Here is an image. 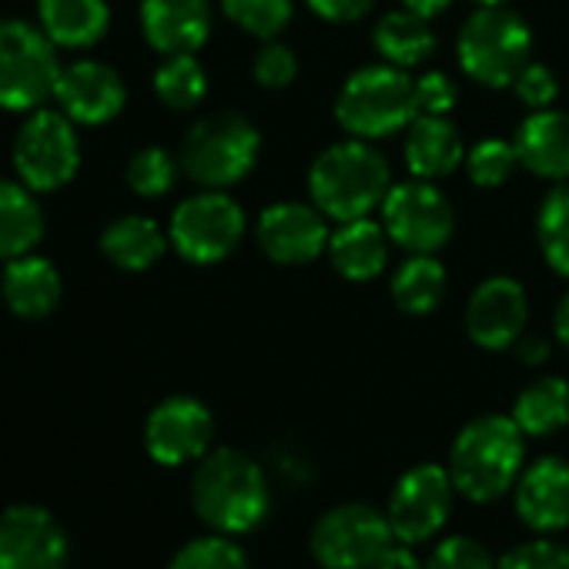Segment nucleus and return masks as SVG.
<instances>
[{
  "instance_id": "obj_1",
  "label": "nucleus",
  "mask_w": 569,
  "mask_h": 569,
  "mask_svg": "<svg viewBox=\"0 0 569 569\" xmlns=\"http://www.w3.org/2000/svg\"><path fill=\"white\" fill-rule=\"evenodd\" d=\"M392 174L386 158L362 138L326 148L309 168V191L316 208L346 224L369 218L389 194Z\"/></svg>"
},
{
  "instance_id": "obj_2",
  "label": "nucleus",
  "mask_w": 569,
  "mask_h": 569,
  "mask_svg": "<svg viewBox=\"0 0 569 569\" xmlns=\"http://www.w3.org/2000/svg\"><path fill=\"white\" fill-rule=\"evenodd\" d=\"M194 512L218 532H248L268 512V479L238 449H211L191 476Z\"/></svg>"
},
{
  "instance_id": "obj_3",
  "label": "nucleus",
  "mask_w": 569,
  "mask_h": 569,
  "mask_svg": "<svg viewBox=\"0 0 569 569\" xmlns=\"http://www.w3.org/2000/svg\"><path fill=\"white\" fill-rule=\"evenodd\" d=\"M522 429L512 416H479L452 442L449 476L456 492L472 502H492L522 476Z\"/></svg>"
},
{
  "instance_id": "obj_4",
  "label": "nucleus",
  "mask_w": 569,
  "mask_h": 569,
  "mask_svg": "<svg viewBox=\"0 0 569 569\" xmlns=\"http://www.w3.org/2000/svg\"><path fill=\"white\" fill-rule=\"evenodd\" d=\"M336 118L352 138L362 141L399 134L419 118L416 81L396 64L362 68L342 84L336 98Z\"/></svg>"
},
{
  "instance_id": "obj_5",
  "label": "nucleus",
  "mask_w": 569,
  "mask_h": 569,
  "mask_svg": "<svg viewBox=\"0 0 569 569\" xmlns=\"http://www.w3.org/2000/svg\"><path fill=\"white\" fill-rule=\"evenodd\" d=\"M258 154H261L258 128L234 111H218L191 124V131L181 141L178 164L194 184L221 191L238 184L254 168Z\"/></svg>"
},
{
  "instance_id": "obj_6",
  "label": "nucleus",
  "mask_w": 569,
  "mask_h": 569,
  "mask_svg": "<svg viewBox=\"0 0 569 569\" xmlns=\"http://www.w3.org/2000/svg\"><path fill=\"white\" fill-rule=\"evenodd\" d=\"M529 58L532 34L526 21L499 4L479 8L459 31V64L476 84L512 88Z\"/></svg>"
},
{
  "instance_id": "obj_7",
  "label": "nucleus",
  "mask_w": 569,
  "mask_h": 569,
  "mask_svg": "<svg viewBox=\"0 0 569 569\" xmlns=\"http://www.w3.org/2000/svg\"><path fill=\"white\" fill-rule=\"evenodd\" d=\"M61 78L58 44L28 21H0V108L38 111Z\"/></svg>"
},
{
  "instance_id": "obj_8",
  "label": "nucleus",
  "mask_w": 569,
  "mask_h": 569,
  "mask_svg": "<svg viewBox=\"0 0 569 569\" xmlns=\"http://www.w3.org/2000/svg\"><path fill=\"white\" fill-rule=\"evenodd\" d=\"M81 164V141L64 111H31L14 138V168L31 191L64 188Z\"/></svg>"
},
{
  "instance_id": "obj_9",
  "label": "nucleus",
  "mask_w": 569,
  "mask_h": 569,
  "mask_svg": "<svg viewBox=\"0 0 569 569\" xmlns=\"http://www.w3.org/2000/svg\"><path fill=\"white\" fill-rule=\"evenodd\" d=\"M392 542L389 516L366 502L336 506L312 529V556L326 569H376Z\"/></svg>"
},
{
  "instance_id": "obj_10",
  "label": "nucleus",
  "mask_w": 569,
  "mask_h": 569,
  "mask_svg": "<svg viewBox=\"0 0 569 569\" xmlns=\"http://www.w3.org/2000/svg\"><path fill=\"white\" fill-rule=\"evenodd\" d=\"M244 234V211L224 191H201L184 198L168 228V241L191 264H214L228 258Z\"/></svg>"
},
{
  "instance_id": "obj_11",
  "label": "nucleus",
  "mask_w": 569,
  "mask_h": 569,
  "mask_svg": "<svg viewBox=\"0 0 569 569\" xmlns=\"http://www.w3.org/2000/svg\"><path fill=\"white\" fill-rule=\"evenodd\" d=\"M386 234L412 254H436L456 228L449 198L432 181H406L389 188L382 201Z\"/></svg>"
},
{
  "instance_id": "obj_12",
  "label": "nucleus",
  "mask_w": 569,
  "mask_h": 569,
  "mask_svg": "<svg viewBox=\"0 0 569 569\" xmlns=\"http://www.w3.org/2000/svg\"><path fill=\"white\" fill-rule=\"evenodd\" d=\"M452 492H456V482H452L449 469H442V466L409 469L396 482L389 512H386L396 539L409 542V546L432 539L452 512Z\"/></svg>"
},
{
  "instance_id": "obj_13",
  "label": "nucleus",
  "mask_w": 569,
  "mask_h": 569,
  "mask_svg": "<svg viewBox=\"0 0 569 569\" xmlns=\"http://www.w3.org/2000/svg\"><path fill=\"white\" fill-rule=\"evenodd\" d=\"M68 536L41 506H14L0 516V569H64Z\"/></svg>"
},
{
  "instance_id": "obj_14",
  "label": "nucleus",
  "mask_w": 569,
  "mask_h": 569,
  "mask_svg": "<svg viewBox=\"0 0 569 569\" xmlns=\"http://www.w3.org/2000/svg\"><path fill=\"white\" fill-rule=\"evenodd\" d=\"M214 422L211 412L191 399V396H171L164 399L144 426V446L151 459L161 466H184L191 459H201L211 446Z\"/></svg>"
},
{
  "instance_id": "obj_15",
  "label": "nucleus",
  "mask_w": 569,
  "mask_h": 569,
  "mask_svg": "<svg viewBox=\"0 0 569 569\" xmlns=\"http://www.w3.org/2000/svg\"><path fill=\"white\" fill-rule=\"evenodd\" d=\"M526 319H529V306L522 284L506 274L476 284V292L469 296L466 306V332L479 349L489 352H502L512 342H519Z\"/></svg>"
},
{
  "instance_id": "obj_16",
  "label": "nucleus",
  "mask_w": 569,
  "mask_h": 569,
  "mask_svg": "<svg viewBox=\"0 0 569 569\" xmlns=\"http://www.w3.org/2000/svg\"><path fill=\"white\" fill-rule=\"evenodd\" d=\"M258 244L278 264H309L329 248L326 214L299 201L271 204L258 218Z\"/></svg>"
},
{
  "instance_id": "obj_17",
  "label": "nucleus",
  "mask_w": 569,
  "mask_h": 569,
  "mask_svg": "<svg viewBox=\"0 0 569 569\" xmlns=\"http://www.w3.org/2000/svg\"><path fill=\"white\" fill-rule=\"evenodd\" d=\"M54 101L74 124H108L121 114L128 91L114 68L101 61H74L61 68Z\"/></svg>"
},
{
  "instance_id": "obj_18",
  "label": "nucleus",
  "mask_w": 569,
  "mask_h": 569,
  "mask_svg": "<svg viewBox=\"0 0 569 569\" xmlns=\"http://www.w3.org/2000/svg\"><path fill=\"white\" fill-rule=\"evenodd\" d=\"M516 512L536 532L569 526V462L556 456L536 459L516 479Z\"/></svg>"
},
{
  "instance_id": "obj_19",
  "label": "nucleus",
  "mask_w": 569,
  "mask_h": 569,
  "mask_svg": "<svg viewBox=\"0 0 569 569\" xmlns=\"http://www.w3.org/2000/svg\"><path fill=\"white\" fill-rule=\"evenodd\" d=\"M141 31L164 58L194 54L211 31V4L208 0H141Z\"/></svg>"
},
{
  "instance_id": "obj_20",
  "label": "nucleus",
  "mask_w": 569,
  "mask_h": 569,
  "mask_svg": "<svg viewBox=\"0 0 569 569\" xmlns=\"http://www.w3.org/2000/svg\"><path fill=\"white\" fill-rule=\"evenodd\" d=\"M519 164L549 181H569V114L566 111H532L516 131Z\"/></svg>"
},
{
  "instance_id": "obj_21",
  "label": "nucleus",
  "mask_w": 569,
  "mask_h": 569,
  "mask_svg": "<svg viewBox=\"0 0 569 569\" xmlns=\"http://www.w3.org/2000/svg\"><path fill=\"white\" fill-rule=\"evenodd\" d=\"M0 296L18 319H44L61 302V274L41 254H21L8 261L0 278Z\"/></svg>"
},
{
  "instance_id": "obj_22",
  "label": "nucleus",
  "mask_w": 569,
  "mask_h": 569,
  "mask_svg": "<svg viewBox=\"0 0 569 569\" xmlns=\"http://www.w3.org/2000/svg\"><path fill=\"white\" fill-rule=\"evenodd\" d=\"M462 134L446 114H419L406 134V164L412 178L436 181L462 164Z\"/></svg>"
},
{
  "instance_id": "obj_23",
  "label": "nucleus",
  "mask_w": 569,
  "mask_h": 569,
  "mask_svg": "<svg viewBox=\"0 0 569 569\" xmlns=\"http://www.w3.org/2000/svg\"><path fill=\"white\" fill-rule=\"evenodd\" d=\"M38 21L58 48L84 51L108 34L111 8L108 0H38Z\"/></svg>"
},
{
  "instance_id": "obj_24",
  "label": "nucleus",
  "mask_w": 569,
  "mask_h": 569,
  "mask_svg": "<svg viewBox=\"0 0 569 569\" xmlns=\"http://www.w3.org/2000/svg\"><path fill=\"white\" fill-rule=\"evenodd\" d=\"M329 258L336 271L349 281H372L386 268L389 258V234L382 224L359 218L339 224V231L329 238Z\"/></svg>"
},
{
  "instance_id": "obj_25",
  "label": "nucleus",
  "mask_w": 569,
  "mask_h": 569,
  "mask_svg": "<svg viewBox=\"0 0 569 569\" xmlns=\"http://www.w3.org/2000/svg\"><path fill=\"white\" fill-rule=\"evenodd\" d=\"M44 238V214L24 181L0 178V261L31 254Z\"/></svg>"
},
{
  "instance_id": "obj_26",
  "label": "nucleus",
  "mask_w": 569,
  "mask_h": 569,
  "mask_svg": "<svg viewBox=\"0 0 569 569\" xmlns=\"http://www.w3.org/2000/svg\"><path fill=\"white\" fill-rule=\"evenodd\" d=\"M164 248H168L164 231L144 214H124L111 221L101 234V251L108 254V261H114L124 271L151 268L164 254Z\"/></svg>"
},
{
  "instance_id": "obj_27",
  "label": "nucleus",
  "mask_w": 569,
  "mask_h": 569,
  "mask_svg": "<svg viewBox=\"0 0 569 569\" xmlns=\"http://www.w3.org/2000/svg\"><path fill=\"white\" fill-rule=\"evenodd\" d=\"M372 41H376V51H379L389 64L406 68V71L416 68V64H422V61L436 51V34H432V28H429V18L412 14V11H406V8L386 14V18L379 21V28H376Z\"/></svg>"
},
{
  "instance_id": "obj_28",
  "label": "nucleus",
  "mask_w": 569,
  "mask_h": 569,
  "mask_svg": "<svg viewBox=\"0 0 569 569\" xmlns=\"http://www.w3.org/2000/svg\"><path fill=\"white\" fill-rule=\"evenodd\" d=\"M512 419L526 436H552L569 422V386L556 376L536 379L519 392Z\"/></svg>"
},
{
  "instance_id": "obj_29",
  "label": "nucleus",
  "mask_w": 569,
  "mask_h": 569,
  "mask_svg": "<svg viewBox=\"0 0 569 569\" xmlns=\"http://www.w3.org/2000/svg\"><path fill=\"white\" fill-rule=\"evenodd\" d=\"M446 268L432 254H412L392 278V299L409 316H429L446 299Z\"/></svg>"
},
{
  "instance_id": "obj_30",
  "label": "nucleus",
  "mask_w": 569,
  "mask_h": 569,
  "mask_svg": "<svg viewBox=\"0 0 569 569\" xmlns=\"http://www.w3.org/2000/svg\"><path fill=\"white\" fill-rule=\"evenodd\" d=\"M154 94L171 111H191L208 94V74L194 54H174L154 71Z\"/></svg>"
},
{
  "instance_id": "obj_31",
  "label": "nucleus",
  "mask_w": 569,
  "mask_h": 569,
  "mask_svg": "<svg viewBox=\"0 0 569 569\" xmlns=\"http://www.w3.org/2000/svg\"><path fill=\"white\" fill-rule=\"evenodd\" d=\"M539 248L549 261V268L562 278H569V184L549 191L536 214Z\"/></svg>"
},
{
  "instance_id": "obj_32",
  "label": "nucleus",
  "mask_w": 569,
  "mask_h": 569,
  "mask_svg": "<svg viewBox=\"0 0 569 569\" xmlns=\"http://www.w3.org/2000/svg\"><path fill=\"white\" fill-rule=\"evenodd\" d=\"M221 11L234 28L274 41L292 21V0H221Z\"/></svg>"
},
{
  "instance_id": "obj_33",
  "label": "nucleus",
  "mask_w": 569,
  "mask_h": 569,
  "mask_svg": "<svg viewBox=\"0 0 569 569\" xmlns=\"http://www.w3.org/2000/svg\"><path fill=\"white\" fill-rule=\"evenodd\" d=\"M178 178V161L164 148H141L128 161V188L141 198H161Z\"/></svg>"
},
{
  "instance_id": "obj_34",
  "label": "nucleus",
  "mask_w": 569,
  "mask_h": 569,
  "mask_svg": "<svg viewBox=\"0 0 569 569\" xmlns=\"http://www.w3.org/2000/svg\"><path fill=\"white\" fill-rule=\"evenodd\" d=\"M519 164V154H516V144L502 141V138H486L479 141L469 158H466V171L472 178V184L479 188H499L512 178Z\"/></svg>"
},
{
  "instance_id": "obj_35",
  "label": "nucleus",
  "mask_w": 569,
  "mask_h": 569,
  "mask_svg": "<svg viewBox=\"0 0 569 569\" xmlns=\"http://www.w3.org/2000/svg\"><path fill=\"white\" fill-rule=\"evenodd\" d=\"M171 569H248L244 552L224 536H201L178 549Z\"/></svg>"
},
{
  "instance_id": "obj_36",
  "label": "nucleus",
  "mask_w": 569,
  "mask_h": 569,
  "mask_svg": "<svg viewBox=\"0 0 569 569\" xmlns=\"http://www.w3.org/2000/svg\"><path fill=\"white\" fill-rule=\"evenodd\" d=\"M299 74V58L292 48H284L278 41H268L258 54H254V81L268 91L289 88Z\"/></svg>"
},
{
  "instance_id": "obj_37",
  "label": "nucleus",
  "mask_w": 569,
  "mask_h": 569,
  "mask_svg": "<svg viewBox=\"0 0 569 569\" xmlns=\"http://www.w3.org/2000/svg\"><path fill=\"white\" fill-rule=\"evenodd\" d=\"M496 569H569V546L552 539H532L509 549Z\"/></svg>"
},
{
  "instance_id": "obj_38",
  "label": "nucleus",
  "mask_w": 569,
  "mask_h": 569,
  "mask_svg": "<svg viewBox=\"0 0 569 569\" xmlns=\"http://www.w3.org/2000/svg\"><path fill=\"white\" fill-rule=\"evenodd\" d=\"M426 569H496V566L482 542H476L469 536H452L436 546Z\"/></svg>"
},
{
  "instance_id": "obj_39",
  "label": "nucleus",
  "mask_w": 569,
  "mask_h": 569,
  "mask_svg": "<svg viewBox=\"0 0 569 569\" xmlns=\"http://www.w3.org/2000/svg\"><path fill=\"white\" fill-rule=\"evenodd\" d=\"M512 91H516V98L526 104V108H532V111H542V108H549L552 101H556V94H559V84H556V74L546 68V64H536V61H529L519 74H516V81H512Z\"/></svg>"
},
{
  "instance_id": "obj_40",
  "label": "nucleus",
  "mask_w": 569,
  "mask_h": 569,
  "mask_svg": "<svg viewBox=\"0 0 569 569\" xmlns=\"http://www.w3.org/2000/svg\"><path fill=\"white\" fill-rule=\"evenodd\" d=\"M416 94H419V114H449L456 108V98H459L456 84L442 71H432V74L419 78Z\"/></svg>"
},
{
  "instance_id": "obj_41",
  "label": "nucleus",
  "mask_w": 569,
  "mask_h": 569,
  "mask_svg": "<svg viewBox=\"0 0 569 569\" xmlns=\"http://www.w3.org/2000/svg\"><path fill=\"white\" fill-rule=\"evenodd\" d=\"M306 4L312 8V14H319L329 24H352L372 11L376 0H306Z\"/></svg>"
},
{
  "instance_id": "obj_42",
  "label": "nucleus",
  "mask_w": 569,
  "mask_h": 569,
  "mask_svg": "<svg viewBox=\"0 0 569 569\" xmlns=\"http://www.w3.org/2000/svg\"><path fill=\"white\" fill-rule=\"evenodd\" d=\"M376 569H426L419 559H416V552L409 549V542H402V546H389L386 549V556L376 562Z\"/></svg>"
},
{
  "instance_id": "obj_43",
  "label": "nucleus",
  "mask_w": 569,
  "mask_h": 569,
  "mask_svg": "<svg viewBox=\"0 0 569 569\" xmlns=\"http://www.w3.org/2000/svg\"><path fill=\"white\" fill-rule=\"evenodd\" d=\"M546 356H549V346H546L542 339H526V342H519V359H522L526 366H539V362H546Z\"/></svg>"
},
{
  "instance_id": "obj_44",
  "label": "nucleus",
  "mask_w": 569,
  "mask_h": 569,
  "mask_svg": "<svg viewBox=\"0 0 569 569\" xmlns=\"http://www.w3.org/2000/svg\"><path fill=\"white\" fill-rule=\"evenodd\" d=\"M449 4H452V0H402V8H406V11L422 14V18H436V14H442Z\"/></svg>"
},
{
  "instance_id": "obj_45",
  "label": "nucleus",
  "mask_w": 569,
  "mask_h": 569,
  "mask_svg": "<svg viewBox=\"0 0 569 569\" xmlns=\"http://www.w3.org/2000/svg\"><path fill=\"white\" fill-rule=\"evenodd\" d=\"M552 326H556V339L569 349V296L559 302V309H556V319H552Z\"/></svg>"
},
{
  "instance_id": "obj_46",
  "label": "nucleus",
  "mask_w": 569,
  "mask_h": 569,
  "mask_svg": "<svg viewBox=\"0 0 569 569\" xmlns=\"http://www.w3.org/2000/svg\"><path fill=\"white\" fill-rule=\"evenodd\" d=\"M479 8H492V4H506V0H476Z\"/></svg>"
}]
</instances>
